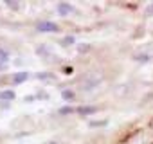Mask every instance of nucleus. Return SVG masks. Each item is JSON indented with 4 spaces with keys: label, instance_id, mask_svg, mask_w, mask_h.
Returning a JSON list of instances; mask_svg holds the SVG:
<instances>
[{
    "label": "nucleus",
    "instance_id": "obj_4",
    "mask_svg": "<svg viewBox=\"0 0 153 144\" xmlns=\"http://www.w3.org/2000/svg\"><path fill=\"white\" fill-rule=\"evenodd\" d=\"M27 78H29V72H16V74L13 76V83L18 85V83H22V81H25Z\"/></svg>",
    "mask_w": 153,
    "mask_h": 144
},
{
    "label": "nucleus",
    "instance_id": "obj_11",
    "mask_svg": "<svg viewBox=\"0 0 153 144\" xmlns=\"http://www.w3.org/2000/svg\"><path fill=\"white\" fill-rule=\"evenodd\" d=\"M72 112H74L72 106H63V108H59V114H72Z\"/></svg>",
    "mask_w": 153,
    "mask_h": 144
},
{
    "label": "nucleus",
    "instance_id": "obj_10",
    "mask_svg": "<svg viewBox=\"0 0 153 144\" xmlns=\"http://www.w3.org/2000/svg\"><path fill=\"white\" fill-rule=\"evenodd\" d=\"M135 59H137V61H148V59H149V56H148V54H137V56H135Z\"/></svg>",
    "mask_w": 153,
    "mask_h": 144
},
{
    "label": "nucleus",
    "instance_id": "obj_2",
    "mask_svg": "<svg viewBox=\"0 0 153 144\" xmlns=\"http://www.w3.org/2000/svg\"><path fill=\"white\" fill-rule=\"evenodd\" d=\"M38 31H42V33H56L58 31V24H54V22H40L38 24Z\"/></svg>",
    "mask_w": 153,
    "mask_h": 144
},
{
    "label": "nucleus",
    "instance_id": "obj_1",
    "mask_svg": "<svg viewBox=\"0 0 153 144\" xmlns=\"http://www.w3.org/2000/svg\"><path fill=\"white\" fill-rule=\"evenodd\" d=\"M101 79H103V76H101V74H97V72H88V74L83 78L81 85H83V88H85V90H94V88L101 83Z\"/></svg>",
    "mask_w": 153,
    "mask_h": 144
},
{
    "label": "nucleus",
    "instance_id": "obj_3",
    "mask_svg": "<svg viewBox=\"0 0 153 144\" xmlns=\"http://www.w3.org/2000/svg\"><path fill=\"white\" fill-rule=\"evenodd\" d=\"M58 13H59L61 16H67V15L74 13V7H72L70 4H67V2H59V4H58Z\"/></svg>",
    "mask_w": 153,
    "mask_h": 144
},
{
    "label": "nucleus",
    "instance_id": "obj_8",
    "mask_svg": "<svg viewBox=\"0 0 153 144\" xmlns=\"http://www.w3.org/2000/svg\"><path fill=\"white\" fill-rule=\"evenodd\" d=\"M61 96H63V99H67V101H68V99H74V92H72V90H63Z\"/></svg>",
    "mask_w": 153,
    "mask_h": 144
},
{
    "label": "nucleus",
    "instance_id": "obj_12",
    "mask_svg": "<svg viewBox=\"0 0 153 144\" xmlns=\"http://www.w3.org/2000/svg\"><path fill=\"white\" fill-rule=\"evenodd\" d=\"M63 72H65V74H72V67H65Z\"/></svg>",
    "mask_w": 153,
    "mask_h": 144
},
{
    "label": "nucleus",
    "instance_id": "obj_13",
    "mask_svg": "<svg viewBox=\"0 0 153 144\" xmlns=\"http://www.w3.org/2000/svg\"><path fill=\"white\" fill-rule=\"evenodd\" d=\"M38 78H42V79H47V78H51V74H38Z\"/></svg>",
    "mask_w": 153,
    "mask_h": 144
},
{
    "label": "nucleus",
    "instance_id": "obj_14",
    "mask_svg": "<svg viewBox=\"0 0 153 144\" xmlns=\"http://www.w3.org/2000/svg\"><path fill=\"white\" fill-rule=\"evenodd\" d=\"M49 144H56V142H49Z\"/></svg>",
    "mask_w": 153,
    "mask_h": 144
},
{
    "label": "nucleus",
    "instance_id": "obj_6",
    "mask_svg": "<svg viewBox=\"0 0 153 144\" xmlns=\"http://www.w3.org/2000/svg\"><path fill=\"white\" fill-rule=\"evenodd\" d=\"M0 97H2V99H6V101H9V99H15V92H13V90H4L2 94H0Z\"/></svg>",
    "mask_w": 153,
    "mask_h": 144
},
{
    "label": "nucleus",
    "instance_id": "obj_7",
    "mask_svg": "<svg viewBox=\"0 0 153 144\" xmlns=\"http://www.w3.org/2000/svg\"><path fill=\"white\" fill-rule=\"evenodd\" d=\"M9 59V54L4 50V49H0V63H6Z\"/></svg>",
    "mask_w": 153,
    "mask_h": 144
},
{
    "label": "nucleus",
    "instance_id": "obj_9",
    "mask_svg": "<svg viewBox=\"0 0 153 144\" xmlns=\"http://www.w3.org/2000/svg\"><path fill=\"white\" fill-rule=\"evenodd\" d=\"M74 43V36H65L61 40V45H72Z\"/></svg>",
    "mask_w": 153,
    "mask_h": 144
},
{
    "label": "nucleus",
    "instance_id": "obj_5",
    "mask_svg": "<svg viewBox=\"0 0 153 144\" xmlns=\"http://www.w3.org/2000/svg\"><path fill=\"white\" fill-rule=\"evenodd\" d=\"M78 112H79V114H83V115H90V114H96V112H97V108H96V106H81Z\"/></svg>",
    "mask_w": 153,
    "mask_h": 144
}]
</instances>
